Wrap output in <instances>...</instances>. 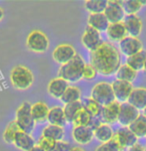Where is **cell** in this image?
Instances as JSON below:
<instances>
[{
	"label": "cell",
	"mask_w": 146,
	"mask_h": 151,
	"mask_svg": "<svg viewBox=\"0 0 146 151\" xmlns=\"http://www.w3.org/2000/svg\"><path fill=\"white\" fill-rule=\"evenodd\" d=\"M90 64L98 74L105 77L116 74L121 66L119 50L112 43L102 42L96 50L90 52Z\"/></svg>",
	"instance_id": "obj_1"
},
{
	"label": "cell",
	"mask_w": 146,
	"mask_h": 151,
	"mask_svg": "<svg viewBox=\"0 0 146 151\" xmlns=\"http://www.w3.org/2000/svg\"><path fill=\"white\" fill-rule=\"evenodd\" d=\"M84 66L83 58L80 55H76L71 61L59 68L58 78H61L67 83H76L82 79Z\"/></svg>",
	"instance_id": "obj_2"
},
{
	"label": "cell",
	"mask_w": 146,
	"mask_h": 151,
	"mask_svg": "<svg viewBox=\"0 0 146 151\" xmlns=\"http://www.w3.org/2000/svg\"><path fill=\"white\" fill-rule=\"evenodd\" d=\"M10 82L16 90H28L34 83L33 73L25 66L17 65L10 71Z\"/></svg>",
	"instance_id": "obj_3"
},
{
	"label": "cell",
	"mask_w": 146,
	"mask_h": 151,
	"mask_svg": "<svg viewBox=\"0 0 146 151\" xmlns=\"http://www.w3.org/2000/svg\"><path fill=\"white\" fill-rule=\"evenodd\" d=\"M31 106L30 102L23 101L16 110L15 122L20 130L27 134H31L36 126V121L31 114Z\"/></svg>",
	"instance_id": "obj_4"
},
{
	"label": "cell",
	"mask_w": 146,
	"mask_h": 151,
	"mask_svg": "<svg viewBox=\"0 0 146 151\" xmlns=\"http://www.w3.org/2000/svg\"><path fill=\"white\" fill-rule=\"evenodd\" d=\"M26 46L28 50L37 54H43L48 50L50 46L47 35L41 30H33L26 38Z\"/></svg>",
	"instance_id": "obj_5"
},
{
	"label": "cell",
	"mask_w": 146,
	"mask_h": 151,
	"mask_svg": "<svg viewBox=\"0 0 146 151\" xmlns=\"http://www.w3.org/2000/svg\"><path fill=\"white\" fill-rule=\"evenodd\" d=\"M91 99L98 102L101 106H107L115 101L111 83L107 82H100L96 83L91 91Z\"/></svg>",
	"instance_id": "obj_6"
},
{
	"label": "cell",
	"mask_w": 146,
	"mask_h": 151,
	"mask_svg": "<svg viewBox=\"0 0 146 151\" xmlns=\"http://www.w3.org/2000/svg\"><path fill=\"white\" fill-rule=\"evenodd\" d=\"M76 55H77L76 50H75V48L72 45L63 43V44L58 45L53 50L52 58L56 63L60 64L62 66V65L71 61Z\"/></svg>",
	"instance_id": "obj_7"
},
{
	"label": "cell",
	"mask_w": 146,
	"mask_h": 151,
	"mask_svg": "<svg viewBox=\"0 0 146 151\" xmlns=\"http://www.w3.org/2000/svg\"><path fill=\"white\" fill-rule=\"evenodd\" d=\"M104 15L107 18L109 24L122 22L124 17H125V12H124L122 2L121 1H108L107 6L104 10Z\"/></svg>",
	"instance_id": "obj_8"
},
{
	"label": "cell",
	"mask_w": 146,
	"mask_h": 151,
	"mask_svg": "<svg viewBox=\"0 0 146 151\" xmlns=\"http://www.w3.org/2000/svg\"><path fill=\"white\" fill-rule=\"evenodd\" d=\"M117 143L120 151L125 150L135 143H137V137L132 133V131L128 127H121L117 131L114 132L112 137Z\"/></svg>",
	"instance_id": "obj_9"
},
{
	"label": "cell",
	"mask_w": 146,
	"mask_h": 151,
	"mask_svg": "<svg viewBox=\"0 0 146 151\" xmlns=\"http://www.w3.org/2000/svg\"><path fill=\"white\" fill-rule=\"evenodd\" d=\"M140 114L139 110L133 107L128 102H122L120 104L119 113H118L117 121L123 127H128L133 121L138 117Z\"/></svg>",
	"instance_id": "obj_10"
},
{
	"label": "cell",
	"mask_w": 146,
	"mask_h": 151,
	"mask_svg": "<svg viewBox=\"0 0 146 151\" xmlns=\"http://www.w3.org/2000/svg\"><path fill=\"white\" fill-rule=\"evenodd\" d=\"M81 42L86 49L92 52V51L96 50L102 43L100 32L93 29L92 27L87 26L81 36Z\"/></svg>",
	"instance_id": "obj_11"
},
{
	"label": "cell",
	"mask_w": 146,
	"mask_h": 151,
	"mask_svg": "<svg viewBox=\"0 0 146 151\" xmlns=\"http://www.w3.org/2000/svg\"><path fill=\"white\" fill-rule=\"evenodd\" d=\"M119 49L123 55H125L126 57H130L142 51L143 46L139 38L126 36L119 42Z\"/></svg>",
	"instance_id": "obj_12"
},
{
	"label": "cell",
	"mask_w": 146,
	"mask_h": 151,
	"mask_svg": "<svg viewBox=\"0 0 146 151\" xmlns=\"http://www.w3.org/2000/svg\"><path fill=\"white\" fill-rule=\"evenodd\" d=\"M113 93L115 96V101L122 104V102H126L128 99L129 96L133 91V87L132 83L128 82H124V81L115 80L114 82L111 83Z\"/></svg>",
	"instance_id": "obj_13"
},
{
	"label": "cell",
	"mask_w": 146,
	"mask_h": 151,
	"mask_svg": "<svg viewBox=\"0 0 146 151\" xmlns=\"http://www.w3.org/2000/svg\"><path fill=\"white\" fill-rule=\"evenodd\" d=\"M120 102L114 101L111 104L107 106H102L101 112L99 115V120L103 123H115L118 118V113H119Z\"/></svg>",
	"instance_id": "obj_14"
},
{
	"label": "cell",
	"mask_w": 146,
	"mask_h": 151,
	"mask_svg": "<svg viewBox=\"0 0 146 151\" xmlns=\"http://www.w3.org/2000/svg\"><path fill=\"white\" fill-rule=\"evenodd\" d=\"M93 129L90 126H75L72 129V138L78 144L85 145L92 141Z\"/></svg>",
	"instance_id": "obj_15"
},
{
	"label": "cell",
	"mask_w": 146,
	"mask_h": 151,
	"mask_svg": "<svg viewBox=\"0 0 146 151\" xmlns=\"http://www.w3.org/2000/svg\"><path fill=\"white\" fill-rule=\"evenodd\" d=\"M123 23L128 36L138 38L142 32V21L138 15H126L123 19Z\"/></svg>",
	"instance_id": "obj_16"
},
{
	"label": "cell",
	"mask_w": 146,
	"mask_h": 151,
	"mask_svg": "<svg viewBox=\"0 0 146 151\" xmlns=\"http://www.w3.org/2000/svg\"><path fill=\"white\" fill-rule=\"evenodd\" d=\"M68 83L66 81H64L61 78H55L52 79L49 82L47 86V91L48 93L50 94L52 98L60 99L61 96H63V93H65V91L68 88Z\"/></svg>",
	"instance_id": "obj_17"
},
{
	"label": "cell",
	"mask_w": 146,
	"mask_h": 151,
	"mask_svg": "<svg viewBox=\"0 0 146 151\" xmlns=\"http://www.w3.org/2000/svg\"><path fill=\"white\" fill-rule=\"evenodd\" d=\"M127 102L136 109L143 110L146 107V88H133L128 99H127Z\"/></svg>",
	"instance_id": "obj_18"
},
{
	"label": "cell",
	"mask_w": 146,
	"mask_h": 151,
	"mask_svg": "<svg viewBox=\"0 0 146 151\" xmlns=\"http://www.w3.org/2000/svg\"><path fill=\"white\" fill-rule=\"evenodd\" d=\"M106 35L108 39L111 42H118V43L121 40H123L126 36H128L123 21L118 23L109 24V26H108L106 30Z\"/></svg>",
	"instance_id": "obj_19"
},
{
	"label": "cell",
	"mask_w": 146,
	"mask_h": 151,
	"mask_svg": "<svg viewBox=\"0 0 146 151\" xmlns=\"http://www.w3.org/2000/svg\"><path fill=\"white\" fill-rule=\"evenodd\" d=\"M47 121L49 122V124L52 125H57L60 127L65 126L67 124V120L64 114L63 107L58 106L51 107L47 115Z\"/></svg>",
	"instance_id": "obj_20"
},
{
	"label": "cell",
	"mask_w": 146,
	"mask_h": 151,
	"mask_svg": "<svg viewBox=\"0 0 146 151\" xmlns=\"http://www.w3.org/2000/svg\"><path fill=\"white\" fill-rule=\"evenodd\" d=\"M13 144L15 145L16 148L22 151H30L36 145L30 134H27L21 130L16 134Z\"/></svg>",
	"instance_id": "obj_21"
},
{
	"label": "cell",
	"mask_w": 146,
	"mask_h": 151,
	"mask_svg": "<svg viewBox=\"0 0 146 151\" xmlns=\"http://www.w3.org/2000/svg\"><path fill=\"white\" fill-rule=\"evenodd\" d=\"M88 26L92 27L98 32H106L109 22L105 17L104 13H97V14H89L88 16Z\"/></svg>",
	"instance_id": "obj_22"
},
{
	"label": "cell",
	"mask_w": 146,
	"mask_h": 151,
	"mask_svg": "<svg viewBox=\"0 0 146 151\" xmlns=\"http://www.w3.org/2000/svg\"><path fill=\"white\" fill-rule=\"evenodd\" d=\"M49 107L44 101H37L31 106V114L34 120L37 122H44L47 120Z\"/></svg>",
	"instance_id": "obj_23"
},
{
	"label": "cell",
	"mask_w": 146,
	"mask_h": 151,
	"mask_svg": "<svg viewBox=\"0 0 146 151\" xmlns=\"http://www.w3.org/2000/svg\"><path fill=\"white\" fill-rule=\"evenodd\" d=\"M93 133H94V137L98 141L101 142V143H105V142L110 141L112 139L113 135H114V132H113L112 128L110 127L109 124H106V123H101L97 127L94 128Z\"/></svg>",
	"instance_id": "obj_24"
},
{
	"label": "cell",
	"mask_w": 146,
	"mask_h": 151,
	"mask_svg": "<svg viewBox=\"0 0 146 151\" xmlns=\"http://www.w3.org/2000/svg\"><path fill=\"white\" fill-rule=\"evenodd\" d=\"M146 60V51L142 50L139 53L135 54L133 56L127 57L126 59V65L129 66L131 69H133L134 71L138 72L140 70H143Z\"/></svg>",
	"instance_id": "obj_25"
},
{
	"label": "cell",
	"mask_w": 146,
	"mask_h": 151,
	"mask_svg": "<svg viewBox=\"0 0 146 151\" xmlns=\"http://www.w3.org/2000/svg\"><path fill=\"white\" fill-rule=\"evenodd\" d=\"M128 128L137 138L146 136V117L143 114H139L138 117L128 126Z\"/></svg>",
	"instance_id": "obj_26"
},
{
	"label": "cell",
	"mask_w": 146,
	"mask_h": 151,
	"mask_svg": "<svg viewBox=\"0 0 146 151\" xmlns=\"http://www.w3.org/2000/svg\"><path fill=\"white\" fill-rule=\"evenodd\" d=\"M41 136L53 139L55 141H61L64 136V129L63 127H60V126L57 125L48 124L43 128Z\"/></svg>",
	"instance_id": "obj_27"
},
{
	"label": "cell",
	"mask_w": 146,
	"mask_h": 151,
	"mask_svg": "<svg viewBox=\"0 0 146 151\" xmlns=\"http://www.w3.org/2000/svg\"><path fill=\"white\" fill-rule=\"evenodd\" d=\"M116 77H117V80L132 83L136 79L137 72L134 71L133 69H131L129 66H127L126 64L121 65L120 68L118 69V71L116 72Z\"/></svg>",
	"instance_id": "obj_28"
},
{
	"label": "cell",
	"mask_w": 146,
	"mask_h": 151,
	"mask_svg": "<svg viewBox=\"0 0 146 151\" xmlns=\"http://www.w3.org/2000/svg\"><path fill=\"white\" fill-rule=\"evenodd\" d=\"M80 99H81V91L79 90V88L71 86V87L67 88L65 93L61 96L60 101L63 102L64 104H71V102L79 101Z\"/></svg>",
	"instance_id": "obj_29"
},
{
	"label": "cell",
	"mask_w": 146,
	"mask_h": 151,
	"mask_svg": "<svg viewBox=\"0 0 146 151\" xmlns=\"http://www.w3.org/2000/svg\"><path fill=\"white\" fill-rule=\"evenodd\" d=\"M107 0H87L85 1V9L90 14H97V13H103L105 8L107 6Z\"/></svg>",
	"instance_id": "obj_30"
},
{
	"label": "cell",
	"mask_w": 146,
	"mask_h": 151,
	"mask_svg": "<svg viewBox=\"0 0 146 151\" xmlns=\"http://www.w3.org/2000/svg\"><path fill=\"white\" fill-rule=\"evenodd\" d=\"M93 117L84 109H82L76 113L71 123L74 125V127L75 126H90Z\"/></svg>",
	"instance_id": "obj_31"
},
{
	"label": "cell",
	"mask_w": 146,
	"mask_h": 151,
	"mask_svg": "<svg viewBox=\"0 0 146 151\" xmlns=\"http://www.w3.org/2000/svg\"><path fill=\"white\" fill-rule=\"evenodd\" d=\"M82 106H83V109H84L93 118L98 117L100 115L102 106H100L98 102L93 101L91 98L90 99H85L84 101H82Z\"/></svg>",
	"instance_id": "obj_32"
},
{
	"label": "cell",
	"mask_w": 146,
	"mask_h": 151,
	"mask_svg": "<svg viewBox=\"0 0 146 151\" xmlns=\"http://www.w3.org/2000/svg\"><path fill=\"white\" fill-rule=\"evenodd\" d=\"M82 109H83V106H82V101H81L65 104V106L63 107V110H64V114H65V118H66L67 122H72L73 118L76 115V113Z\"/></svg>",
	"instance_id": "obj_33"
},
{
	"label": "cell",
	"mask_w": 146,
	"mask_h": 151,
	"mask_svg": "<svg viewBox=\"0 0 146 151\" xmlns=\"http://www.w3.org/2000/svg\"><path fill=\"white\" fill-rule=\"evenodd\" d=\"M19 131H20V129L18 127L17 123L15 122V120L11 121V122L8 123L3 131V134H2L3 140L6 142V143H13L16 134H17Z\"/></svg>",
	"instance_id": "obj_34"
},
{
	"label": "cell",
	"mask_w": 146,
	"mask_h": 151,
	"mask_svg": "<svg viewBox=\"0 0 146 151\" xmlns=\"http://www.w3.org/2000/svg\"><path fill=\"white\" fill-rule=\"evenodd\" d=\"M122 6L127 15H137V12L141 9L142 4L140 0H127L122 2Z\"/></svg>",
	"instance_id": "obj_35"
},
{
	"label": "cell",
	"mask_w": 146,
	"mask_h": 151,
	"mask_svg": "<svg viewBox=\"0 0 146 151\" xmlns=\"http://www.w3.org/2000/svg\"><path fill=\"white\" fill-rule=\"evenodd\" d=\"M56 142H57V141H55V140H53V139H50V138H47V137L41 136L38 139V141H37L36 145L42 151H51L54 147H55Z\"/></svg>",
	"instance_id": "obj_36"
},
{
	"label": "cell",
	"mask_w": 146,
	"mask_h": 151,
	"mask_svg": "<svg viewBox=\"0 0 146 151\" xmlns=\"http://www.w3.org/2000/svg\"><path fill=\"white\" fill-rule=\"evenodd\" d=\"M97 71L96 69L91 65L90 63L89 64H85L84 69H83V74H82V79L87 80V81H91L94 80L97 76Z\"/></svg>",
	"instance_id": "obj_37"
},
{
	"label": "cell",
	"mask_w": 146,
	"mask_h": 151,
	"mask_svg": "<svg viewBox=\"0 0 146 151\" xmlns=\"http://www.w3.org/2000/svg\"><path fill=\"white\" fill-rule=\"evenodd\" d=\"M95 151H120V149L117 143L115 142V140L112 138L110 141L101 143L99 146H97Z\"/></svg>",
	"instance_id": "obj_38"
},
{
	"label": "cell",
	"mask_w": 146,
	"mask_h": 151,
	"mask_svg": "<svg viewBox=\"0 0 146 151\" xmlns=\"http://www.w3.org/2000/svg\"><path fill=\"white\" fill-rule=\"evenodd\" d=\"M71 148H72V146L70 145L69 142L61 140V141L56 142L55 147H54L51 151H70Z\"/></svg>",
	"instance_id": "obj_39"
},
{
	"label": "cell",
	"mask_w": 146,
	"mask_h": 151,
	"mask_svg": "<svg viewBox=\"0 0 146 151\" xmlns=\"http://www.w3.org/2000/svg\"><path fill=\"white\" fill-rule=\"evenodd\" d=\"M127 151H145L144 147L139 143H135L134 145H132L129 148H127Z\"/></svg>",
	"instance_id": "obj_40"
},
{
	"label": "cell",
	"mask_w": 146,
	"mask_h": 151,
	"mask_svg": "<svg viewBox=\"0 0 146 151\" xmlns=\"http://www.w3.org/2000/svg\"><path fill=\"white\" fill-rule=\"evenodd\" d=\"M70 151H84V149L81 147H72L71 149H70Z\"/></svg>",
	"instance_id": "obj_41"
},
{
	"label": "cell",
	"mask_w": 146,
	"mask_h": 151,
	"mask_svg": "<svg viewBox=\"0 0 146 151\" xmlns=\"http://www.w3.org/2000/svg\"><path fill=\"white\" fill-rule=\"evenodd\" d=\"M3 17H4V10L0 7V22H1V20L3 19Z\"/></svg>",
	"instance_id": "obj_42"
},
{
	"label": "cell",
	"mask_w": 146,
	"mask_h": 151,
	"mask_svg": "<svg viewBox=\"0 0 146 151\" xmlns=\"http://www.w3.org/2000/svg\"><path fill=\"white\" fill-rule=\"evenodd\" d=\"M30 151H42V150L40 149V148H39L38 146H37V145H35V146H34L33 148H32V149H31Z\"/></svg>",
	"instance_id": "obj_43"
},
{
	"label": "cell",
	"mask_w": 146,
	"mask_h": 151,
	"mask_svg": "<svg viewBox=\"0 0 146 151\" xmlns=\"http://www.w3.org/2000/svg\"><path fill=\"white\" fill-rule=\"evenodd\" d=\"M140 2H141L142 6H143V5H146V0H140Z\"/></svg>",
	"instance_id": "obj_44"
},
{
	"label": "cell",
	"mask_w": 146,
	"mask_h": 151,
	"mask_svg": "<svg viewBox=\"0 0 146 151\" xmlns=\"http://www.w3.org/2000/svg\"><path fill=\"white\" fill-rule=\"evenodd\" d=\"M143 71L146 73V60H145V64H144V67H143Z\"/></svg>",
	"instance_id": "obj_45"
},
{
	"label": "cell",
	"mask_w": 146,
	"mask_h": 151,
	"mask_svg": "<svg viewBox=\"0 0 146 151\" xmlns=\"http://www.w3.org/2000/svg\"><path fill=\"white\" fill-rule=\"evenodd\" d=\"M143 115H144V116L146 117V107L144 109H143Z\"/></svg>",
	"instance_id": "obj_46"
},
{
	"label": "cell",
	"mask_w": 146,
	"mask_h": 151,
	"mask_svg": "<svg viewBox=\"0 0 146 151\" xmlns=\"http://www.w3.org/2000/svg\"><path fill=\"white\" fill-rule=\"evenodd\" d=\"M144 149H145V151H146V146H145V147H144Z\"/></svg>",
	"instance_id": "obj_47"
}]
</instances>
